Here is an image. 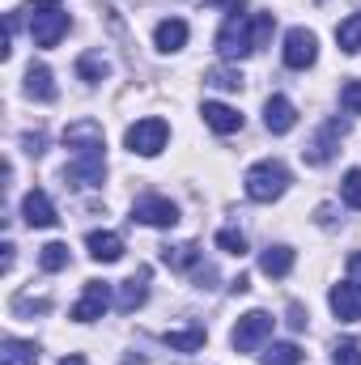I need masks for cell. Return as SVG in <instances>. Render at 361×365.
<instances>
[{"instance_id": "6da1fadb", "label": "cell", "mask_w": 361, "mask_h": 365, "mask_svg": "<svg viewBox=\"0 0 361 365\" xmlns=\"http://www.w3.org/2000/svg\"><path fill=\"white\" fill-rule=\"evenodd\" d=\"M247 195H251V200H255V204H272V200H280V195H285V191H289V170H285V166H280V162H255V166H251V170H247Z\"/></svg>"}, {"instance_id": "7a4b0ae2", "label": "cell", "mask_w": 361, "mask_h": 365, "mask_svg": "<svg viewBox=\"0 0 361 365\" xmlns=\"http://www.w3.org/2000/svg\"><path fill=\"white\" fill-rule=\"evenodd\" d=\"M217 51H221V60H247L251 51H260L255 21L251 17H225L217 30Z\"/></svg>"}, {"instance_id": "3957f363", "label": "cell", "mask_w": 361, "mask_h": 365, "mask_svg": "<svg viewBox=\"0 0 361 365\" xmlns=\"http://www.w3.org/2000/svg\"><path fill=\"white\" fill-rule=\"evenodd\" d=\"M166 140H171L166 119H136V123L128 128V136H123L128 153H141V158H158V153L166 149Z\"/></svg>"}, {"instance_id": "277c9868", "label": "cell", "mask_w": 361, "mask_h": 365, "mask_svg": "<svg viewBox=\"0 0 361 365\" xmlns=\"http://www.w3.org/2000/svg\"><path fill=\"white\" fill-rule=\"evenodd\" d=\"M64 179H68V187H102V179H106V149L73 153L68 166H64Z\"/></svg>"}, {"instance_id": "5b68a950", "label": "cell", "mask_w": 361, "mask_h": 365, "mask_svg": "<svg viewBox=\"0 0 361 365\" xmlns=\"http://www.w3.org/2000/svg\"><path fill=\"white\" fill-rule=\"evenodd\" d=\"M272 319L268 310H251V314H243L238 319V327L230 331V344L238 349V353H255V349H264V340L272 336Z\"/></svg>"}, {"instance_id": "8992f818", "label": "cell", "mask_w": 361, "mask_h": 365, "mask_svg": "<svg viewBox=\"0 0 361 365\" xmlns=\"http://www.w3.org/2000/svg\"><path fill=\"white\" fill-rule=\"evenodd\" d=\"M349 136V123L345 119H327L323 128H319V136L302 149V158H306V166H327L332 158H336V149H340V140Z\"/></svg>"}, {"instance_id": "52a82bcc", "label": "cell", "mask_w": 361, "mask_h": 365, "mask_svg": "<svg viewBox=\"0 0 361 365\" xmlns=\"http://www.w3.org/2000/svg\"><path fill=\"white\" fill-rule=\"evenodd\" d=\"M132 221L153 225V230H171V225H179V204L166 195H141L132 204Z\"/></svg>"}, {"instance_id": "ba28073f", "label": "cell", "mask_w": 361, "mask_h": 365, "mask_svg": "<svg viewBox=\"0 0 361 365\" xmlns=\"http://www.w3.org/2000/svg\"><path fill=\"white\" fill-rule=\"evenodd\" d=\"M315 60H319V38H315V30L293 26V30L285 34V64L298 68V73H306Z\"/></svg>"}, {"instance_id": "9c48e42d", "label": "cell", "mask_w": 361, "mask_h": 365, "mask_svg": "<svg viewBox=\"0 0 361 365\" xmlns=\"http://www.w3.org/2000/svg\"><path fill=\"white\" fill-rule=\"evenodd\" d=\"M68 13L64 9H43V13H34L30 17V38L39 43V47H56L64 34H68Z\"/></svg>"}, {"instance_id": "30bf717a", "label": "cell", "mask_w": 361, "mask_h": 365, "mask_svg": "<svg viewBox=\"0 0 361 365\" xmlns=\"http://www.w3.org/2000/svg\"><path fill=\"white\" fill-rule=\"evenodd\" d=\"M106 306H111V284L106 280H86V289H81V297L73 306V319L77 323H93V319L106 314Z\"/></svg>"}, {"instance_id": "8fae6325", "label": "cell", "mask_w": 361, "mask_h": 365, "mask_svg": "<svg viewBox=\"0 0 361 365\" xmlns=\"http://www.w3.org/2000/svg\"><path fill=\"white\" fill-rule=\"evenodd\" d=\"M327 302H332V314H336L340 323H361V284L357 280H340V284H332Z\"/></svg>"}, {"instance_id": "7c38bea8", "label": "cell", "mask_w": 361, "mask_h": 365, "mask_svg": "<svg viewBox=\"0 0 361 365\" xmlns=\"http://www.w3.org/2000/svg\"><path fill=\"white\" fill-rule=\"evenodd\" d=\"M21 217H26V225L30 230H51L56 221H60V212H56V204H51V195L47 191H26V200H21Z\"/></svg>"}, {"instance_id": "4fadbf2b", "label": "cell", "mask_w": 361, "mask_h": 365, "mask_svg": "<svg viewBox=\"0 0 361 365\" xmlns=\"http://www.w3.org/2000/svg\"><path fill=\"white\" fill-rule=\"evenodd\" d=\"M145 302H149V268L132 272L123 284H119V293H115V306H119V314H136Z\"/></svg>"}, {"instance_id": "5bb4252c", "label": "cell", "mask_w": 361, "mask_h": 365, "mask_svg": "<svg viewBox=\"0 0 361 365\" xmlns=\"http://www.w3.org/2000/svg\"><path fill=\"white\" fill-rule=\"evenodd\" d=\"M64 145L68 153H86V149H106V136H102V123L93 119H77L64 128Z\"/></svg>"}, {"instance_id": "9a60e30c", "label": "cell", "mask_w": 361, "mask_h": 365, "mask_svg": "<svg viewBox=\"0 0 361 365\" xmlns=\"http://www.w3.org/2000/svg\"><path fill=\"white\" fill-rule=\"evenodd\" d=\"M293 123H298V106L289 98L272 93L268 102H264V128H268L272 136H285V132H293Z\"/></svg>"}, {"instance_id": "2e32d148", "label": "cell", "mask_w": 361, "mask_h": 365, "mask_svg": "<svg viewBox=\"0 0 361 365\" xmlns=\"http://www.w3.org/2000/svg\"><path fill=\"white\" fill-rule=\"evenodd\" d=\"M200 115H204V123H208L213 132H221V136L243 132V115H238L234 106H225V102H204V106H200Z\"/></svg>"}, {"instance_id": "e0dca14e", "label": "cell", "mask_w": 361, "mask_h": 365, "mask_svg": "<svg viewBox=\"0 0 361 365\" xmlns=\"http://www.w3.org/2000/svg\"><path fill=\"white\" fill-rule=\"evenodd\" d=\"M187 21L183 17H166V21H158V30H153V47L162 51V56H171V51H183L187 47Z\"/></svg>"}, {"instance_id": "ac0fdd59", "label": "cell", "mask_w": 361, "mask_h": 365, "mask_svg": "<svg viewBox=\"0 0 361 365\" xmlns=\"http://www.w3.org/2000/svg\"><path fill=\"white\" fill-rule=\"evenodd\" d=\"M86 247H90L93 264H115V259H123V238L111 234V230H93L90 238H86Z\"/></svg>"}, {"instance_id": "d6986e66", "label": "cell", "mask_w": 361, "mask_h": 365, "mask_svg": "<svg viewBox=\"0 0 361 365\" xmlns=\"http://www.w3.org/2000/svg\"><path fill=\"white\" fill-rule=\"evenodd\" d=\"M162 259H166V268H171V272H195V268L204 264V255H200V247H195V242L162 247Z\"/></svg>"}, {"instance_id": "ffe728a7", "label": "cell", "mask_w": 361, "mask_h": 365, "mask_svg": "<svg viewBox=\"0 0 361 365\" xmlns=\"http://www.w3.org/2000/svg\"><path fill=\"white\" fill-rule=\"evenodd\" d=\"M0 365H39V344L34 340L4 336L0 340Z\"/></svg>"}, {"instance_id": "44dd1931", "label": "cell", "mask_w": 361, "mask_h": 365, "mask_svg": "<svg viewBox=\"0 0 361 365\" xmlns=\"http://www.w3.org/2000/svg\"><path fill=\"white\" fill-rule=\"evenodd\" d=\"M260 272L272 276V280H280V276L293 272V247H285V242H276V247H268L264 255H260Z\"/></svg>"}, {"instance_id": "7402d4cb", "label": "cell", "mask_w": 361, "mask_h": 365, "mask_svg": "<svg viewBox=\"0 0 361 365\" xmlns=\"http://www.w3.org/2000/svg\"><path fill=\"white\" fill-rule=\"evenodd\" d=\"M26 93L34 102H56V81H51V68L47 64H30L26 68Z\"/></svg>"}, {"instance_id": "603a6c76", "label": "cell", "mask_w": 361, "mask_h": 365, "mask_svg": "<svg viewBox=\"0 0 361 365\" xmlns=\"http://www.w3.org/2000/svg\"><path fill=\"white\" fill-rule=\"evenodd\" d=\"M162 340H166L175 353H200L204 340H208V331H204V327H183V331H166Z\"/></svg>"}, {"instance_id": "cb8c5ba5", "label": "cell", "mask_w": 361, "mask_h": 365, "mask_svg": "<svg viewBox=\"0 0 361 365\" xmlns=\"http://www.w3.org/2000/svg\"><path fill=\"white\" fill-rule=\"evenodd\" d=\"M77 77H81V81H90V86L106 81V77H111V64H106V56H98V51H86V56L77 60Z\"/></svg>"}, {"instance_id": "d4e9b609", "label": "cell", "mask_w": 361, "mask_h": 365, "mask_svg": "<svg viewBox=\"0 0 361 365\" xmlns=\"http://www.w3.org/2000/svg\"><path fill=\"white\" fill-rule=\"evenodd\" d=\"M68 264H73L68 242H47V247L39 251V268H43V272H64Z\"/></svg>"}, {"instance_id": "484cf974", "label": "cell", "mask_w": 361, "mask_h": 365, "mask_svg": "<svg viewBox=\"0 0 361 365\" xmlns=\"http://www.w3.org/2000/svg\"><path fill=\"white\" fill-rule=\"evenodd\" d=\"M336 43H340V51L357 56V51H361V13H353V17H345V21L336 26Z\"/></svg>"}, {"instance_id": "4316f807", "label": "cell", "mask_w": 361, "mask_h": 365, "mask_svg": "<svg viewBox=\"0 0 361 365\" xmlns=\"http://www.w3.org/2000/svg\"><path fill=\"white\" fill-rule=\"evenodd\" d=\"M260 361H264V365H302V349H298V344H289V340H285V344H268Z\"/></svg>"}, {"instance_id": "83f0119b", "label": "cell", "mask_w": 361, "mask_h": 365, "mask_svg": "<svg viewBox=\"0 0 361 365\" xmlns=\"http://www.w3.org/2000/svg\"><path fill=\"white\" fill-rule=\"evenodd\" d=\"M217 247L225 251V255H247V234L243 230H217Z\"/></svg>"}, {"instance_id": "f1b7e54d", "label": "cell", "mask_w": 361, "mask_h": 365, "mask_svg": "<svg viewBox=\"0 0 361 365\" xmlns=\"http://www.w3.org/2000/svg\"><path fill=\"white\" fill-rule=\"evenodd\" d=\"M208 86H217V90H243V73L238 68H208V77H204Z\"/></svg>"}, {"instance_id": "f546056e", "label": "cell", "mask_w": 361, "mask_h": 365, "mask_svg": "<svg viewBox=\"0 0 361 365\" xmlns=\"http://www.w3.org/2000/svg\"><path fill=\"white\" fill-rule=\"evenodd\" d=\"M340 200H345L353 212H361V170H349V175H345V182H340Z\"/></svg>"}, {"instance_id": "4dcf8cb0", "label": "cell", "mask_w": 361, "mask_h": 365, "mask_svg": "<svg viewBox=\"0 0 361 365\" xmlns=\"http://www.w3.org/2000/svg\"><path fill=\"white\" fill-rule=\"evenodd\" d=\"M340 106H345V115H361V81L340 86Z\"/></svg>"}, {"instance_id": "1f68e13d", "label": "cell", "mask_w": 361, "mask_h": 365, "mask_svg": "<svg viewBox=\"0 0 361 365\" xmlns=\"http://www.w3.org/2000/svg\"><path fill=\"white\" fill-rule=\"evenodd\" d=\"M332 361H336V365H361V344H353V340H340V344L332 349Z\"/></svg>"}, {"instance_id": "d6a6232c", "label": "cell", "mask_w": 361, "mask_h": 365, "mask_svg": "<svg viewBox=\"0 0 361 365\" xmlns=\"http://www.w3.org/2000/svg\"><path fill=\"white\" fill-rule=\"evenodd\" d=\"M13 314H47V297H13Z\"/></svg>"}, {"instance_id": "836d02e7", "label": "cell", "mask_w": 361, "mask_h": 365, "mask_svg": "<svg viewBox=\"0 0 361 365\" xmlns=\"http://www.w3.org/2000/svg\"><path fill=\"white\" fill-rule=\"evenodd\" d=\"M306 323H310V314L302 310V302H289V327L293 331H306Z\"/></svg>"}, {"instance_id": "e575fe53", "label": "cell", "mask_w": 361, "mask_h": 365, "mask_svg": "<svg viewBox=\"0 0 361 365\" xmlns=\"http://www.w3.org/2000/svg\"><path fill=\"white\" fill-rule=\"evenodd\" d=\"M191 280H195L200 289H213V280H217V268H213V264H200V268L191 272Z\"/></svg>"}, {"instance_id": "d590c367", "label": "cell", "mask_w": 361, "mask_h": 365, "mask_svg": "<svg viewBox=\"0 0 361 365\" xmlns=\"http://www.w3.org/2000/svg\"><path fill=\"white\" fill-rule=\"evenodd\" d=\"M21 145H26V153H30V158H39V153H43V132H34V136H26Z\"/></svg>"}, {"instance_id": "8d00e7d4", "label": "cell", "mask_w": 361, "mask_h": 365, "mask_svg": "<svg viewBox=\"0 0 361 365\" xmlns=\"http://www.w3.org/2000/svg\"><path fill=\"white\" fill-rule=\"evenodd\" d=\"M208 4H221V9H230V17H243V9H247V0H208Z\"/></svg>"}, {"instance_id": "74e56055", "label": "cell", "mask_w": 361, "mask_h": 365, "mask_svg": "<svg viewBox=\"0 0 361 365\" xmlns=\"http://www.w3.org/2000/svg\"><path fill=\"white\" fill-rule=\"evenodd\" d=\"M349 280H357V284H361V251L349 255Z\"/></svg>"}, {"instance_id": "f35d334b", "label": "cell", "mask_w": 361, "mask_h": 365, "mask_svg": "<svg viewBox=\"0 0 361 365\" xmlns=\"http://www.w3.org/2000/svg\"><path fill=\"white\" fill-rule=\"evenodd\" d=\"M0 251H4V255H0V272H9V268H13V251H17V247H13V242H4Z\"/></svg>"}, {"instance_id": "ab89813d", "label": "cell", "mask_w": 361, "mask_h": 365, "mask_svg": "<svg viewBox=\"0 0 361 365\" xmlns=\"http://www.w3.org/2000/svg\"><path fill=\"white\" fill-rule=\"evenodd\" d=\"M56 4H60V0H30V9H34V13H43V9H56Z\"/></svg>"}, {"instance_id": "60d3db41", "label": "cell", "mask_w": 361, "mask_h": 365, "mask_svg": "<svg viewBox=\"0 0 361 365\" xmlns=\"http://www.w3.org/2000/svg\"><path fill=\"white\" fill-rule=\"evenodd\" d=\"M60 365H86V357H81V353H68V357H64Z\"/></svg>"}]
</instances>
